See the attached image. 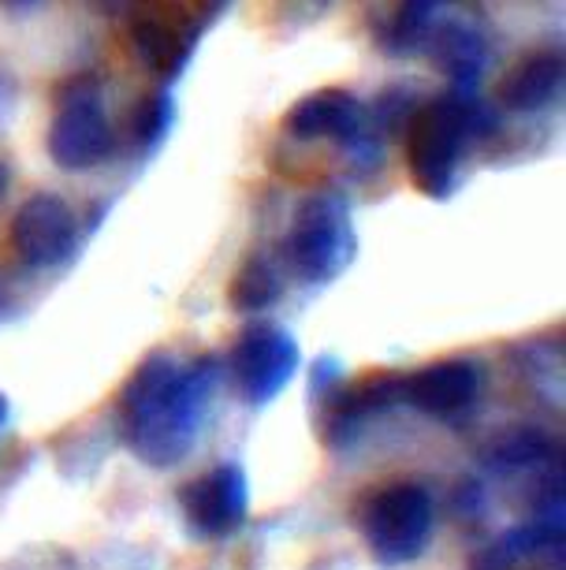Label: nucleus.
<instances>
[{
    "label": "nucleus",
    "mask_w": 566,
    "mask_h": 570,
    "mask_svg": "<svg viewBox=\"0 0 566 570\" xmlns=\"http://www.w3.org/2000/svg\"><path fill=\"white\" fill-rule=\"evenodd\" d=\"M212 389H217L212 358L183 365L172 354H149L127 376L120 403H116L120 433L131 455L157 470L183 462L201 433Z\"/></svg>",
    "instance_id": "nucleus-1"
},
{
    "label": "nucleus",
    "mask_w": 566,
    "mask_h": 570,
    "mask_svg": "<svg viewBox=\"0 0 566 570\" xmlns=\"http://www.w3.org/2000/svg\"><path fill=\"white\" fill-rule=\"evenodd\" d=\"M493 131L496 116L477 101V94L451 90L414 109L407 120V168L414 187L429 198H447L469 142Z\"/></svg>",
    "instance_id": "nucleus-2"
},
{
    "label": "nucleus",
    "mask_w": 566,
    "mask_h": 570,
    "mask_svg": "<svg viewBox=\"0 0 566 570\" xmlns=\"http://www.w3.org/2000/svg\"><path fill=\"white\" fill-rule=\"evenodd\" d=\"M358 254L355 220H350V202L336 190H320L309 195L298 206L291 232L284 239V257L295 268L298 279L306 284H328Z\"/></svg>",
    "instance_id": "nucleus-3"
},
{
    "label": "nucleus",
    "mask_w": 566,
    "mask_h": 570,
    "mask_svg": "<svg viewBox=\"0 0 566 570\" xmlns=\"http://www.w3.org/2000/svg\"><path fill=\"white\" fill-rule=\"evenodd\" d=\"M46 146L52 165L63 171H87L112 157L116 131L109 124V112H105L98 79L75 75L60 86Z\"/></svg>",
    "instance_id": "nucleus-4"
},
{
    "label": "nucleus",
    "mask_w": 566,
    "mask_h": 570,
    "mask_svg": "<svg viewBox=\"0 0 566 570\" xmlns=\"http://www.w3.org/2000/svg\"><path fill=\"white\" fill-rule=\"evenodd\" d=\"M436 522L433 492L418 481L380 489L361 511V533H366L369 556L380 567H407L429 548Z\"/></svg>",
    "instance_id": "nucleus-5"
},
{
    "label": "nucleus",
    "mask_w": 566,
    "mask_h": 570,
    "mask_svg": "<svg viewBox=\"0 0 566 570\" xmlns=\"http://www.w3.org/2000/svg\"><path fill=\"white\" fill-rule=\"evenodd\" d=\"M298 362H302V351L291 332L258 321V325L242 328L231 347L235 389L250 406H269L295 381Z\"/></svg>",
    "instance_id": "nucleus-6"
},
{
    "label": "nucleus",
    "mask_w": 566,
    "mask_h": 570,
    "mask_svg": "<svg viewBox=\"0 0 566 570\" xmlns=\"http://www.w3.org/2000/svg\"><path fill=\"white\" fill-rule=\"evenodd\" d=\"M284 131L298 138V142H317V138H332V142L347 146L350 154H373V120L369 109L355 94L328 86L309 98L295 101L284 116Z\"/></svg>",
    "instance_id": "nucleus-7"
},
{
    "label": "nucleus",
    "mask_w": 566,
    "mask_h": 570,
    "mask_svg": "<svg viewBox=\"0 0 566 570\" xmlns=\"http://www.w3.org/2000/svg\"><path fill=\"white\" fill-rule=\"evenodd\" d=\"M79 246V220L60 195H34L12 220V250L30 268H57Z\"/></svg>",
    "instance_id": "nucleus-8"
},
{
    "label": "nucleus",
    "mask_w": 566,
    "mask_h": 570,
    "mask_svg": "<svg viewBox=\"0 0 566 570\" xmlns=\"http://www.w3.org/2000/svg\"><path fill=\"white\" fill-rule=\"evenodd\" d=\"M480 392H485V370L469 358H444L403 376V403L440 422L466 417L480 403Z\"/></svg>",
    "instance_id": "nucleus-9"
},
{
    "label": "nucleus",
    "mask_w": 566,
    "mask_h": 570,
    "mask_svg": "<svg viewBox=\"0 0 566 570\" xmlns=\"http://www.w3.org/2000/svg\"><path fill=\"white\" fill-rule=\"evenodd\" d=\"M179 500H183V514L198 537H231L247 522L250 511L247 473L235 462H224L190 481Z\"/></svg>",
    "instance_id": "nucleus-10"
},
{
    "label": "nucleus",
    "mask_w": 566,
    "mask_h": 570,
    "mask_svg": "<svg viewBox=\"0 0 566 570\" xmlns=\"http://www.w3.org/2000/svg\"><path fill=\"white\" fill-rule=\"evenodd\" d=\"M563 552V519H533L518 530H510L485 548H477L469 559V570H515L529 563L533 556L559 559Z\"/></svg>",
    "instance_id": "nucleus-11"
},
{
    "label": "nucleus",
    "mask_w": 566,
    "mask_h": 570,
    "mask_svg": "<svg viewBox=\"0 0 566 570\" xmlns=\"http://www.w3.org/2000/svg\"><path fill=\"white\" fill-rule=\"evenodd\" d=\"M563 90V57L559 52H533L507 75L499 86V105L510 112H540Z\"/></svg>",
    "instance_id": "nucleus-12"
},
{
    "label": "nucleus",
    "mask_w": 566,
    "mask_h": 570,
    "mask_svg": "<svg viewBox=\"0 0 566 570\" xmlns=\"http://www.w3.org/2000/svg\"><path fill=\"white\" fill-rule=\"evenodd\" d=\"M429 41H436V63L444 75H451L455 94H477L480 75L488 68V46L480 30L455 19V23L436 27Z\"/></svg>",
    "instance_id": "nucleus-13"
},
{
    "label": "nucleus",
    "mask_w": 566,
    "mask_h": 570,
    "mask_svg": "<svg viewBox=\"0 0 566 570\" xmlns=\"http://www.w3.org/2000/svg\"><path fill=\"white\" fill-rule=\"evenodd\" d=\"M228 298L235 309L242 314H261V309L276 306L284 298V273L269 254H254L247 257V265L235 273Z\"/></svg>",
    "instance_id": "nucleus-14"
},
{
    "label": "nucleus",
    "mask_w": 566,
    "mask_h": 570,
    "mask_svg": "<svg viewBox=\"0 0 566 570\" xmlns=\"http://www.w3.org/2000/svg\"><path fill=\"white\" fill-rule=\"evenodd\" d=\"M135 49L138 57H142L146 68H153L160 75H176L179 68H183V57H187V46L190 38L179 35V27L168 23L165 16H138L135 19Z\"/></svg>",
    "instance_id": "nucleus-15"
},
{
    "label": "nucleus",
    "mask_w": 566,
    "mask_h": 570,
    "mask_svg": "<svg viewBox=\"0 0 566 570\" xmlns=\"http://www.w3.org/2000/svg\"><path fill=\"white\" fill-rule=\"evenodd\" d=\"M444 4H451V0H403L388 35H384V46L391 52H414V49L429 46L433 30L440 27L436 16L444 12Z\"/></svg>",
    "instance_id": "nucleus-16"
},
{
    "label": "nucleus",
    "mask_w": 566,
    "mask_h": 570,
    "mask_svg": "<svg viewBox=\"0 0 566 570\" xmlns=\"http://www.w3.org/2000/svg\"><path fill=\"white\" fill-rule=\"evenodd\" d=\"M176 120V109H172V98L168 94H157V98H146L142 109L135 116V142L138 149H153L160 138L168 135V127Z\"/></svg>",
    "instance_id": "nucleus-17"
},
{
    "label": "nucleus",
    "mask_w": 566,
    "mask_h": 570,
    "mask_svg": "<svg viewBox=\"0 0 566 570\" xmlns=\"http://www.w3.org/2000/svg\"><path fill=\"white\" fill-rule=\"evenodd\" d=\"M12 105H16V82L0 71V120H8V116H12Z\"/></svg>",
    "instance_id": "nucleus-18"
},
{
    "label": "nucleus",
    "mask_w": 566,
    "mask_h": 570,
    "mask_svg": "<svg viewBox=\"0 0 566 570\" xmlns=\"http://www.w3.org/2000/svg\"><path fill=\"white\" fill-rule=\"evenodd\" d=\"M41 0H0V8L4 12H30V8H38Z\"/></svg>",
    "instance_id": "nucleus-19"
},
{
    "label": "nucleus",
    "mask_w": 566,
    "mask_h": 570,
    "mask_svg": "<svg viewBox=\"0 0 566 570\" xmlns=\"http://www.w3.org/2000/svg\"><path fill=\"white\" fill-rule=\"evenodd\" d=\"M8 187H12V168H8L4 160H0V202H4Z\"/></svg>",
    "instance_id": "nucleus-20"
},
{
    "label": "nucleus",
    "mask_w": 566,
    "mask_h": 570,
    "mask_svg": "<svg viewBox=\"0 0 566 570\" xmlns=\"http://www.w3.org/2000/svg\"><path fill=\"white\" fill-rule=\"evenodd\" d=\"M4 425H8V400L0 395V433H4Z\"/></svg>",
    "instance_id": "nucleus-21"
}]
</instances>
